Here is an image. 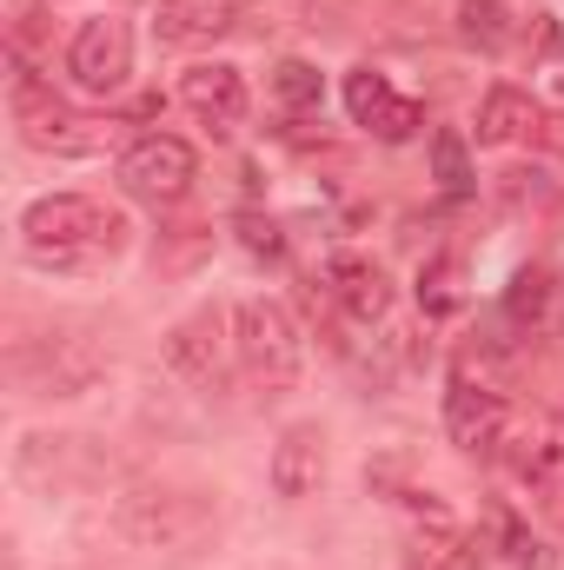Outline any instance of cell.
<instances>
[{
	"instance_id": "cell-1",
	"label": "cell",
	"mask_w": 564,
	"mask_h": 570,
	"mask_svg": "<svg viewBox=\"0 0 564 570\" xmlns=\"http://www.w3.org/2000/svg\"><path fill=\"white\" fill-rule=\"evenodd\" d=\"M20 246L33 266H54V273H94L107 266L120 246H127V219L87 193H47L27 206L20 219Z\"/></svg>"
},
{
	"instance_id": "cell-2",
	"label": "cell",
	"mask_w": 564,
	"mask_h": 570,
	"mask_svg": "<svg viewBox=\"0 0 564 570\" xmlns=\"http://www.w3.org/2000/svg\"><path fill=\"white\" fill-rule=\"evenodd\" d=\"M13 120H20V140L33 146V153H100V146L114 140V127L107 120H80L20 53H13Z\"/></svg>"
},
{
	"instance_id": "cell-3",
	"label": "cell",
	"mask_w": 564,
	"mask_h": 570,
	"mask_svg": "<svg viewBox=\"0 0 564 570\" xmlns=\"http://www.w3.org/2000/svg\"><path fill=\"white\" fill-rule=\"evenodd\" d=\"M233 352H240L246 379L266 385V392H285L299 379V358H305L299 325H292V312L280 298H240L233 305Z\"/></svg>"
},
{
	"instance_id": "cell-4",
	"label": "cell",
	"mask_w": 564,
	"mask_h": 570,
	"mask_svg": "<svg viewBox=\"0 0 564 570\" xmlns=\"http://www.w3.org/2000/svg\"><path fill=\"white\" fill-rule=\"evenodd\" d=\"M200 179V159L193 146L173 140V134H140V140L120 153V186L146 199V206H179Z\"/></svg>"
},
{
	"instance_id": "cell-5",
	"label": "cell",
	"mask_w": 564,
	"mask_h": 570,
	"mask_svg": "<svg viewBox=\"0 0 564 570\" xmlns=\"http://www.w3.org/2000/svg\"><path fill=\"white\" fill-rule=\"evenodd\" d=\"M67 73H74L87 94H120L127 73H134V27L114 20V13L87 20V27L74 33V47H67Z\"/></svg>"
},
{
	"instance_id": "cell-6",
	"label": "cell",
	"mask_w": 564,
	"mask_h": 570,
	"mask_svg": "<svg viewBox=\"0 0 564 570\" xmlns=\"http://www.w3.org/2000/svg\"><path fill=\"white\" fill-rule=\"evenodd\" d=\"M445 431H451V444L465 458H498L505 451V431H512V405L492 385H471L458 372L451 392H445Z\"/></svg>"
},
{
	"instance_id": "cell-7",
	"label": "cell",
	"mask_w": 564,
	"mask_h": 570,
	"mask_svg": "<svg viewBox=\"0 0 564 570\" xmlns=\"http://www.w3.org/2000/svg\"><path fill=\"white\" fill-rule=\"evenodd\" d=\"M346 114L386 146H406L425 127L419 100H412V94H392V80L372 73V67H352V73H346Z\"/></svg>"
},
{
	"instance_id": "cell-8",
	"label": "cell",
	"mask_w": 564,
	"mask_h": 570,
	"mask_svg": "<svg viewBox=\"0 0 564 570\" xmlns=\"http://www.w3.org/2000/svg\"><path fill=\"white\" fill-rule=\"evenodd\" d=\"M179 107H186L206 134H233V127L246 120V80H240V67H226V60L186 67V73H179Z\"/></svg>"
},
{
	"instance_id": "cell-9",
	"label": "cell",
	"mask_w": 564,
	"mask_h": 570,
	"mask_svg": "<svg viewBox=\"0 0 564 570\" xmlns=\"http://www.w3.org/2000/svg\"><path fill=\"white\" fill-rule=\"evenodd\" d=\"M319 292H325L346 318H359V325H372V318L392 312V279H386L372 259H359V253H332V259L319 266Z\"/></svg>"
},
{
	"instance_id": "cell-10",
	"label": "cell",
	"mask_w": 564,
	"mask_h": 570,
	"mask_svg": "<svg viewBox=\"0 0 564 570\" xmlns=\"http://www.w3.org/2000/svg\"><path fill=\"white\" fill-rule=\"evenodd\" d=\"M525 484H538V491H552L564 484V419H512L505 431V451H498Z\"/></svg>"
},
{
	"instance_id": "cell-11",
	"label": "cell",
	"mask_w": 564,
	"mask_h": 570,
	"mask_svg": "<svg viewBox=\"0 0 564 570\" xmlns=\"http://www.w3.org/2000/svg\"><path fill=\"white\" fill-rule=\"evenodd\" d=\"M240 27V7L233 0H159L153 7V33L166 47H213Z\"/></svg>"
},
{
	"instance_id": "cell-12",
	"label": "cell",
	"mask_w": 564,
	"mask_h": 570,
	"mask_svg": "<svg viewBox=\"0 0 564 570\" xmlns=\"http://www.w3.org/2000/svg\"><path fill=\"white\" fill-rule=\"evenodd\" d=\"M319 478H325V438L312 425H292L273 444V491L280 498H312Z\"/></svg>"
},
{
	"instance_id": "cell-13",
	"label": "cell",
	"mask_w": 564,
	"mask_h": 570,
	"mask_svg": "<svg viewBox=\"0 0 564 570\" xmlns=\"http://www.w3.org/2000/svg\"><path fill=\"white\" fill-rule=\"evenodd\" d=\"M538 134V107H532V94H518V87H492L485 94V107H478V146H518Z\"/></svg>"
},
{
	"instance_id": "cell-14",
	"label": "cell",
	"mask_w": 564,
	"mask_h": 570,
	"mask_svg": "<svg viewBox=\"0 0 564 570\" xmlns=\"http://www.w3.org/2000/svg\"><path fill=\"white\" fill-rule=\"evenodd\" d=\"M166 358H173V372H179V379L213 385V379H220V325H213L206 312H200V318H186V325H173Z\"/></svg>"
},
{
	"instance_id": "cell-15",
	"label": "cell",
	"mask_w": 564,
	"mask_h": 570,
	"mask_svg": "<svg viewBox=\"0 0 564 570\" xmlns=\"http://www.w3.org/2000/svg\"><path fill=\"white\" fill-rule=\"evenodd\" d=\"M458 305H465V273H458V259H451V253L425 259L419 266V312L425 318H451Z\"/></svg>"
},
{
	"instance_id": "cell-16",
	"label": "cell",
	"mask_w": 564,
	"mask_h": 570,
	"mask_svg": "<svg viewBox=\"0 0 564 570\" xmlns=\"http://www.w3.org/2000/svg\"><path fill=\"white\" fill-rule=\"evenodd\" d=\"M431 173H438V186H445L451 199H465V193H471V179H478V173H471V153H465V140H458L451 127H445V134H431Z\"/></svg>"
},
{
	"instance_id": "cell-17",
	"label": "cell",
	"mask_w": 564,
	"mask_h": 570,
	"mask_svg": "<svg viewBox=\"0 0 564 570\" xmlns=\"http://www.w3.org/2000/svg\"><path fill=\"white\" fill-rule=\"evenodd\" d=\"M273 94H280L285 114H312L319 94H325V87H319V67H312V60H280V67H273Z\"/></svg>"
},
{
	"instance_id": "cell-18",
	"label": "cell",
	"mask_w": 564,
	"mask_h": 570,
	"mask_svg": "<svg viewBox=\"0 0 564 570\" xmlns=\"http://www.w3.org/2000/svg\"><path fill=\"white\" fill-rule=\"evenodd\" d=\"M505 7L498 0H458V40H471V47H505Z\"/></svg>"
},
{
	"instance_id": "cell-19",
	"label": "cell",
	"mask_w": 564,
	"mask_h": 570,
	"mask_svg": "<svg viewBox=\"0 0 564 570\" xmlns=\"http://www.w3.org/2000/svg\"><path fill=\"white\" fill-rule=\"evenodd\" d=\"M492 524H498V551L512 558V570H552V551H545V544H538V538L512 518V511H498Z\"/></svg>"
},
{
	"instance_id": "cell-20",
	"label": "cell",
	"mask_w": 564,
	"mask_h": 570,
	"mask_svg": "<svg viewBox=\"0 0 564 570\" xmlns=\"http://www.w3.org/2000/svg\"><path fill=\"white\" fill-rule=\"evenodd\" d=\"M505 305H512V318H545V305H552V273L545 266H525L518 279H512V292H505Z\"/></svg>"
},
{
	"instance_id": "cell-21",
	"label": "cell",
	"mask_w": 564,
	"mask_h": 570,
	"mask_svg": "<svg viewBox=\"0 0 564 570\" xmlns=\"http://www.w3.org/2000/svg\"><path fill=\"white\" fill-rule=\"evenodd\" d=\"M399 504H406V518H412L419 531H431L438 544H458V518H451V504H445V498H431V491H406Z\"/></svg>"
},
{
	"instance_id": "cell-22",
	"label": "cell",
	"mask_w": 564,
	"mask_h": 570,
	"mask_svg": "<svg viewBox=\"0 0 564 570\" xmlns=\"http://www.w3.org/2000/svg\"><path fill=\"white\" fill-rule=\"evenodd\" d=\"M240 246H246V253H266V259H280V253H285L280 226H273V219H260V213H240Z\"/></svg>"
},
{
	"instance_id": "cell-23",
	"label": "cell",
	"mask_w": 564,
	"mask_h": 570,
	"mask_svg": "<svg viewBox=\"0 0 564 570\" xmlns=\"http://www.w3.org/2000/svg\"><path fill=\"white\" fill-rule=\"evenodd\" d=\"M425 570H485V544H471V538H458V544H445L438 558Z\"/></svg>"
}]
</instances>
